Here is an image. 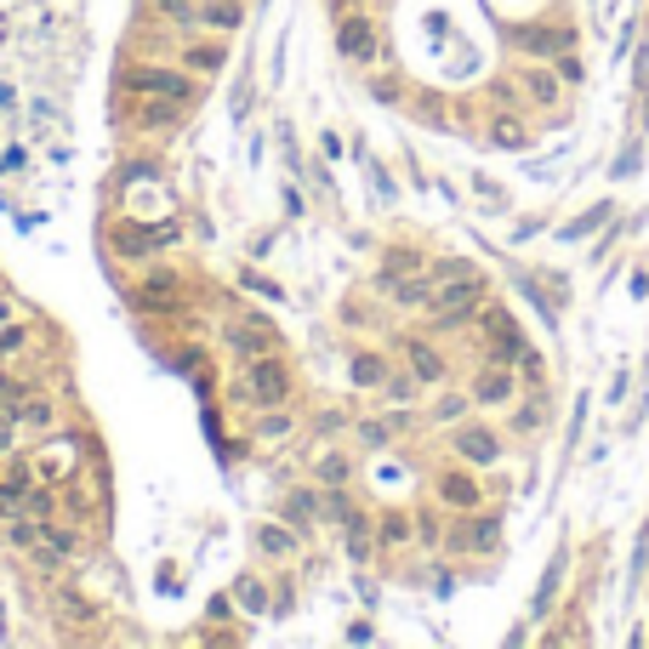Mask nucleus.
<instances>
[{
    "instance_id": "nucleus-1",
    "label": "nucleus",
    "mask_w": 649,
    "mask_h": 649,
    "mask_svg": "<svg viewBox=\"0 0 649 649\" xmlns=\"http://www.w3.org/2000/svg\"><path fill=\"white\" fill-rule=\"evenodd\" d=\"M154 12H165L177 29H212V34H234L246 23L239 0H154Z\"/></svg>"
},
{
    "instance_id": "nucleus-2",
    "label": "nucleus",
    "mask_w": 649,
    "mask_h": 649,
    "mask_svg": "<svg viewBox=\"0 0 649 649\" xmlns=\"http://www.w3.org/2000/svg\"><path fill=\"white\" fill-rule=\"evenodd\" d=\"M126 91L137 97H177V102H194V86H188V68H131L126 75Z\"/></svg>"
},
{
    "instance_id": "nucleus-3",
    "label": "nucleus",
    "mask_w": 649,
    "mask_h": 649,
    "mask_svg": "<svg viewBox=\"0 0 649 649\" xmlns=\"http://www.w3.org/2000/svg\"><path fill=\"white\" fill-rule=\"evenodd\" d=\"M246 388H251L257 404H285L291 399V376H285V365L273 354H257L251 370H246Z\"/></svg>"
},
{
    "instance_id": "nucleus-4",
    "label": "nucleus",
    "mask_w": 649,
    "mask_h": 649,
    "mask_svg": "<svg viewBox=\"0 0 649 649\" xmlns=\"http://www.w3.org/2000/svg\"><path fill=\"white\" fill-rule=\"evenodd\" d=\"M478 307V280L473 273H451V285L439 291V325H462Z\"/></svg>"
},
{
    "instance_id": "nucleus-5",
    "label": "nucleus",
    "mask_w": 649,
    "mask_h": 649,
    "mask_svg": "<svg viewBox=\"0 0 649 649\" xmlns=\"http://www.w3.org/2000/svg\"><path fill=\"white\" fill-rule=\"evenodd\" d=\"M223 342L228 348H239V354H268L273 348V331H268V320H257V314H246V320H234V325H223Z\"/></svg>"
},
{
    "instance_id": "nucleus-6",
    "label": "nucleus",
    "mask_w": 649,
    "mask_h": 649,
    "mask_svg": "<svg viewBox=\"0 0 649 649\" xmlns=\"http://www.w3.org/2000/svg\"><path fill=\"white\" fill-rule=\"evenodd\" d=\"M456 456L473 462V467H490V462H501V439L490 428H462L456 433Z\"/></svg>"
},
{
    "instance_id": "nucleus-7",
    "label": "nucleus",
    "mask_w": 649,
    "mask_h": 649,
    "mask_svg": "<svg viewBox=\"0 0 649 649\" xmlns=\"http://www.w3.org/2000/svg\"><path fill=\"white\" fill-rule=\"evenodd\" d=\"M183 109H188V102H177V97H143V102H137V126H143V131H171L183 120Z\"/></svg>"
},
{
    "instance_id": "nucleus-8",
    "label": "nucleus",
    "mask_w": 649,
    "mask_h": 649,
    "mask_svg": "<svg viewBox=\"0 0 649 649\" xmlns=\"http://www.w3.org/2000/svg\"><path fill=\"white\" fill-rule=\"evenodd\" d=\"M336 46H342V57L370 63V57H376V29H370L365 18H348V23L336 29Z\"/></svg>"
},
{
    "instance_id": "nucleus-9",
    "label": "nucleus",
    "mask_w": 649,
    "mask_h": 649,
    "mask_svg": "<svg viewBox=\"0 0 649 649\" xmlns=\"http://www.w3.org/2000/svg\"><path fill=\"white\" fill-rule=\"evenodd\" d=\"M177 63L188 68V75H217V68H223V41H183Z\"/></svg>"
},
{
    "instance_id": "nucleus-10",
    "label": "nucleus",
    "mask_w": 649,
    "mask_h": 649,
    "mask_svg": "<svg viewBox=\"0 0 649 649\" xmlns=\"http://www.w3.org/2000/svg\"><path fill=\"white\" fill-rule=\"evenodd\" d=\"M512 388H519V382H512V370H485V376L473 382V399H478V404H507Z\"/></svg>"
},
{
    "instance_id": "nucleus-11",
    "label": "nucleus",
    "mask_w": 649,
    "mask_h": 649,
    "mask_svg": "<svg viewBox=\"0 0 649 649\" xmlns=\"http://www.w3.org/2000/svg\"><path fill=\"white\" fill-rule=\"evenodd\" d=\"M524 91H530V102H541V109H547V102H559V75H553V68H530Z\"/></svg>"
},
{
    "instance_id": "nucleus-12",
    "label": "nucleus",
    "mask_w": 649,
    "mask_h": 649,
    "mask_svg": "<svg viewBox=\"0 0 649 649\" xmlns=\"http://www.w3.org/2000/svg\"><path fill=\"white\" fill-rule=\"evenodd\" d=\"M439 490H444V501H451V507H478V478H467V473H451Z\"/></svg>"
},
{
    "instance_id": "nucleus-13",
    "label": "nucleus",
    "mask_w": 649,
    "mask_h": 649,
    "mask_svg": "<svg viewBox=\"0 0 649 649\" xmlns=\"http://www.w3.org/2000/svg\"><path fill=\"white\" fill-rule=\"evenodd\" d=\"M524 46L530 52H570V29H530Z\"/></svg>"
},
{
    "instance_id": "nucleus-14",
    "label": "nucleus",
    "mask_w": 649,
    "mask_h": 649,
    "mask_svg": "<svg viewBox=\"0 0 649 649\" xmlns=\"http://www.w3.org/2000/svg\"><path fill=\"white\" fill-rule=\"evenodd\" d=\"M354 382H359V388H382V382H388V365L376 359V354H359V359H354Z\"/></svg>"
},
{
    "instance_id": "nucleus-15",
    "label": "nucleus",
    "mask_w": 649,
    "mask_h": 649,
    "mask_svg": "<svg viewBox=\"0 0 649 649\" xmlns=\"http://www.w3.org/2000/svg\"><path fill=\"white\" fill-rule=\"evenodd\" d=\"M410 370H417V382H439L444 376V359L433 348H410Z\"/></svg>"
},
{
    "instance_id": "nucleus-16",
    "label": "nucleus",
    "mask_w": 649,
    "mask_h": 649,
    "mask_svg": "<svg viewBox=\"0 0 649 649\" xmlns=\"http://www.w3.org/2000/svg\"><path fill=\"white\" fill-rule=\"evenodd\" d=\"M285 433H291V417H285V410H280V404H273V417H262V422H257V439H268V444H280Z\"/></svg>"
},
{
    "instance_id": "nucleus-17",
    "label": "nucleus",
    "mask_w": 649,
    "mask_h": 649,
    "mask_svg": "<svg viewBox=\"0 0 649 649\" xmlns=\"http://www.w3.org/2000/svg\"><path fill=\"white\" fill-rule=\"evenodd\" d=\"M12 428H18V422L7 417V410H0V456H12V451H18V433H12Z\"/></svg>"
},
{
    "instance_id": "nucleus-18",
    "label": "nucleus",
    "mask_w": 649,
    "mask_h": 649,
    "mask_svg": "<svg viewBox=\"0 0 649 649\" xmlns=\"http://www.w3.org/2000/svg\"><path fill=\"white\" fill-rule=\"evenodd\" d=\"M598 223H604V212H587V217H581V223H575V228H564V234H570V239H581V234H593V228H598Z\"/></svg>"
},
{
    "instance_id": "nucleus-19",
    "label": "nucleus",
    "mask_w": 649,
    "mask_h": 649,
    "mask_svg": "<svg viewBox=\"0 0 649 649\" xmlns=\"http://www.w3.org/2000/svg\"><path fill=\"white\" fill-rule=\"evenodd\" d=\"M342 473H348V462H342V456H325V462H320V478H331V485H336Z\"/></svg>"
},
{
    "instance_id": "nucleus-20",
    "label": "nucleus",
    "mask_w": 649,
    "mask_h": 649,
    "mask_svg": "<svg viewBox=\"0 0 649 649\" xmlns=\"http://www.w3.org/2000/svg\"><path fill=\"white\" fill-rule=\"evenodd\" d=\"M336 7H359V0H336Z\"/></svg>"
}]
</instances>
